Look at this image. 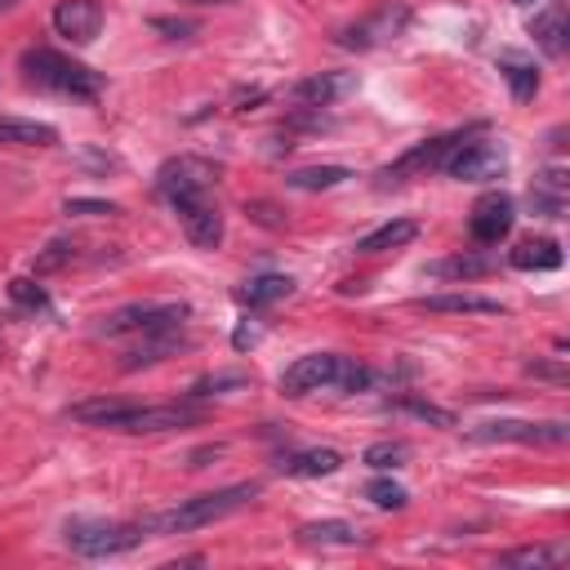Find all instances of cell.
<instances>
[{"label":"cell","instance_id":"cb8c5ba5","mask_svg":"<svg viewBox=\"0 0 570 570\" xmlns=\"http://www.w3.org/2000/svg\"><path fill=\"white\" fill-rule=\"evenodd\" d=\"M298 539L312 548H352V543H361V530L352 521H312L298 530Z\"/></svg>","mask_w":570,"mask_h":570},{"label":"cell","instance_id":"83f0119b","mask_svg":"<svg viewBox=\"0 0 570 570\" xmlns=\"http://www.w3.org/2000/svg\"><path fill=\"white\" fill-rule=\"evenodd\" d=\"M557 561H566V548H543V543H534V548H512V552L499 557V566H534V570L557 566Z\"/></svg>","mask_w":570,"mask_h":570},{"label":"cell","instance_id":"52a82bcc","mask_svg":"<svg viewBox=\"0 0 570 570\" xmlns=\"http://www.w3.org/2000/svg\"><path fill=\"white\" fill-rule=\"evenodd\" d=\"M214 178H218V165L214 160H205V156H169L160 169H156V191L174 205V200H183V196H200V191H209L214 187Z\"/></svg>","mask_w":570,"mask_h":570},{"label":"cell","instance_id":"ee69618b","mask_svg":"<svg viewBox=\"0 0 570 570\" xmlns=\"http://www.w3.org/2000/svg\"><path fill=\"white\" fill-rule=\"evenodd\" d=\"M196 4H218V0H196Z\"/></svg>","mask_w":570,"mask_h":570},{"label":"cell","instance_id":"7bdbcfd3","mask_svg":"<svg viewBox=\"0 0 570 570\" xmlns=\"http://www.w3.org/2000/svg\"><path fill=\"white\" fill-rule=\"evenodd\" d=\"M9 4H18V0H0V9H9Z\"/></svg>","mask_w":570,"mask_h":570},{"label":"cell","instance_id":"4316f807","mask_svg":"<svg viewBox=\"0 0 570 570\" xmlns=\"http://www.w3.org/2000/svg\"><path fill=\"white\" fill-rule=\"evenodd\" d=\"M338 463H343V454L330 450V445H321V450H303V454L285 459L281 468H285L289 476H330V472H338Z\"/></svg>","mask_w":570,"mask_h":570},{"label":"cell","instance_id":"f6af8a7d","mask_svg":"<svg viewBox=\"0 0 570 570\" xmlns=\"http://www.w3.org/2000/svg\"><path fill=\"white\" fill-rule=\"evenodd\" d=\"M517 4H534V0H517Z\"/></svg>","mask_w":570,"mask_h":570},{"label":"cell","instance_id":"8d00e7d4","mask_svg":"<svg viewBox=\"0 0 570 570\" xmlns=\"http://www.w3.org/2000/svg\"><path fill=\"white\" fill-rule=\"evenodd\" d=\"M227 387H249V379H245V374H209V379H200L191 392H196V396H214V392H227Z\"/></svg>","mask_w":570,"mask_h":570},{"label":"cell","instance_id":"9a60e30c","mask_svg":"<svg viewBox=\"0 0 570 570\" xmlns=\"http://www.w3.org/2000/svg\"><path fill=\"white\" fill-rule=\"evenodd\" d=\"M347 94H356V71H316L294 85V102L303 107H334Z\"/></svg>","mask_w":570,"mask_h":570},{"label":"cell","instance_id":"74e56055","mask_svg":"<svg viewBox=\"0 0 570 570\" xmlns=\"http://www.w3.org/2000/svg\"><path fill=\"white\" fill-rule=\"evenodd\" d=\"M534 191H548V196H561V200H566V169L548 165V169L534 178Z\"/></svg>","mask_w":570,"mask_h":570},{"label":"cell","instance_id":"6da1fadb","mask_svg":"<svg viewBox=\"0 0 570 570\" xmlns=\"http://www.w3.org/2000/svg\"><path fill=\"white\" fill-rule=\"evenodd\" d=\"M27 85H40V89H53L62 98H80V102H94L102 94V76L67 53H53V49H27L18 58Z\"/></svg>","mask_w":570,"mask_h":570},{"label":"cell","instance_id":"ac0fdd59","mask_svg":"<svg viewBox=\"0 0 570 570\" xmlns=\"http://www.w3.org/2000/svg\"><path fill=\"white\" fill-rule=\"evenodd\" d=\"M58 129L45 120H22V116H0V147H53Z\"/></svg>","mask_w":570,"mask_h":570},{"label":"cell","instance_id":"7a4b0ae2","mask_svg":"<svg viewBox=\"0 0 570 570\" xmlns=\"http://www.w3.org/2000/svg\"><path fill=\"white\" fill-rule=\"evenodd\" d=\"M258 485H223V490H209V494H196L187 503H178L174 512H160L156 521H142L147 530H165V534H178V530H200V525H214L232 512H240L245 503H254Z\"/></svg>","mask_w":570,"mask_h":570},{"label":"cell","instance_id":"1f68e13d","mask_svg":"<svg viewBox=\"0 0 570 570\" xmlns=\"http://www.w3.org/2000/svg\"><path fill=\"white\" fill-rule=\"evenodd\" d=\"M503 76H508V85H512V98H517V102L534 98V89H539V71H534V67H525V62H508V67H503Z\"/></svg>","mask_w":570,"mask_h":570},{"label":"cell","instance_id":"603a6c76","mask_svg":"<svg viewBox=\"0 0 570 570\" xmlns=\"http://www.w3.org/2000/svg\"><path fill=\"white\" fill-rule=\"evenodd\" d=\"M490 272H494V258H485V254H454V258L428 263V276H441V281H476Z\"/></svg>","mask_w":570,"mask_h":570},{"label":"cell","instance_id":"ba28073f","mask_svg":"<svg viewBox=\"0 0 570 570\" xmlns=\"http://www.w3.org/2000/svg\"><path fill=\"white\" fill-rule=\"evenodd\" d=\"M472 441H517V445H566L570 441V423L552 419V423H525V419H494L472 428Z\"/></svg>","mask_w":570,"mask_h":570},{"label":"cell","instance_id":"e575fe53","mask_svg":"<svg viewBox=\"0 0 570 570\" xmlns=\"http://www.w3.org/2000/svg\"><path fill=\"white\" fill-rule=\"evenodd\" d=\"M9 298L13 303H22V307H31V312H40V307H49V298H45V289L40 285H31V281H9Z\"/></svg>","mask_w":570,"mask_h":570},{"label":"cell","instance_id":"f35d334b","mask_svg":"<svg viewBox=\"0 0 570 570\" xmlns=\"http://www.w3.org/2000/svg\"><path fill=\"white\" fill-rule=\"evenodd\" d=\"M525 374H534V379H548V383H566V379H570L566 361H530V365H525Z\"/></svg>","mask_w":570,"mask_h":570},{"label":"cell","instance_id":"44dd1931","mask_svg":"<svg viewBox=\"0 0 570 570\" xmlns=\"http://www.w3.org/2000/svg\"><path fill=\"white\" fill-rule=\"evenodd\" d=\"M419 312H481V316H503L508 307L494 298H476V294H423L414 298Z\"/></svg>","mask_w":570,"mask_h":570},{"label":"cell","instance_id":"836d02e7","mask_svg":"<svg viewBox=\"0 0 570 570\" xmlns=\"http://www.w3.org/2000/svg\"><path fill=\"white\" fill-rule=\"evenodd\" d=\"M62 214H85V218H102V214H120V205L111 200H89V196H67Z\"/></svg>","mask_w":570,"mask_h":570},{"label":"cell","instance_id":"ffe728a7","mask_svg":"<svg viewBox=\"0 0 570 570\" xmlns=\"http://www.w3.org/2000/svg\"><path fill=\"white\" fill-rule=\"evenodd\" d=\"M129 405L134 401H120V396H94V401H76L67 414L76 419V423H89V428H120V419L129 414Z\"/></svg>","mask_w":570,"mask_h":570},{"label":"cell","instance_id":"e0dca14e","mask_svg":"<svg viewBox=\"0 0 570 570\" xmlns=\"http://www.w3.org/2000/svg\"><path fill=\"white\" fill-rule=\"evenodd\" d=\"M508 263L517 272H557L561 267V245L548 240V236H530V240H517Z\"/></svg>","mask_w":570,"mask_h":570},{"label":"cell","instance_id":"8fae6325","mask_svg":"<svg viewBox=\"0 0 570 570\" xmlns=\"http://www.w3.org/2000/svg\"><path fill=\"white\" fill-rule=\"evenodd\" d=\"M334 370H338V356H334V352H307V356H298L294 365H285V374H281V396L298 401V396H307V392H321V387L334 383Z\"/></svg>","mask_w":570,"mask_h":570},{"label":"cell","instance_id":"d6a6232c","mask_svg":"<svg viewBox=\"0 0 570 570\" xmlns=\"http://www.w3.org/2000/svg\"><path fill=\"white\" fill-rule=\"evenodd\" d=\"M365 383H370V370L356 365V361H347V356H338V370H334V383H330V387H338V392H361Z\"/></svg>","mask_w":570,"mask_h":570},{"label":"cell","instance_id":"3957f363","mask_svg":"<svg viewBox=\"0 0 570 570\" xmlns=\"http://www.w3.org/2000/svg\"><path fill=\"white\" fill-rule=\"evenodd\" d=\"M481 125H472V129H454V134H441V138H428V142H419V147H410L405 156H396L392 165H383L379 169V183L387 187V183H410V178H419V174H428V169H441L472 134H476Z\"/></svg>","mask_w":570,"mask_h":570},{"label":"cell","instance_id":"f546056e","mask_svg":"<svg viewBox=\"0 0 570 570\" xmlns=\"http://www.w3.org/2000/svg\"><path fill=\"white\" fill-rule=\"evenodd\" d=\"M405 459H410V445H405V441H374V445L365 450V463H370V468H379V472L401 468Z\"/></svg>","mask_w":570,"mask_h":570},{"label":"cell","instance_id":"f1b7e54d","mask_svg":"<svg viewBox=\"0 0 570 570\" xmlns=\"http://www.w3.org/2000/svg\"><path fill=\"white\" fill-rule=\"evenodd\" d=\"M365 499H370L374 508L396 512V508H405V503H410V490H405V485H396V481H387V476H374V481L365 485Z\"/></svg>","mask_w":570,"mask_h":570},{"label":"cell","instance_id":"8992f818","mask_svg":"<svg viewBox=\"0 0 570 570\" xmlns=\"http://www.w3.org/2000/svg\"><path fill=\"white\" fill-rule=\"evenodd\" d=\"M147 534V525H120V521H67V548L80 557H111L134 548Z\"/></svg>","mask_w":570,"mask_h":570},{"label":"cell","instance_id":"4fadbf2b","mask_svg":"<svg viewBox=\"0 0 570 570\" xmlns=\"http://www.w3.org/2000/svg\"><path fill=\"white\" fill-rule=\"evenodd\" d=\"M200 423V405H129L116 432H169Z\"/></svg>","mask_w":570,"mask_h":570},{"label":"cell","instance_id":"60d3db41","mask_svg":"<svg viewBox=\"0 0 570 570\" xmlns=\"http://www.w3.org/2000/svg\"><path fill=\"white\" fill-rule=\"evenodd\" d=\"M258 334H263V330L245 321V325H236V334H232V347H236V352H245V347H254V343H258Z\"/></svg>","mask_w":570,"mask_h":570},{"label":"cell","instance_id":"277c9868","mask_svg":"<svg viewBox=\"0 0 570 570\" xmlns=\"http://www.w3.org/2000/svg\"><path fill=\"white\" fill-rule=\"evenodd\" d=\"M405 27H410V4L392 0V4H379L365 18L347 22L338 31V45L343 49H379V45H392L396 36H405Z\"/></svg>","mask_w":570,"mask_h":570},{"label":"cell","instance_id":"5bb4252c","mask_svg":"<svg viewBox=\"0 0 570 570\" xmlns=\"http://www.w3.org/2000/svg\"><path fill=\"white\" fill-rule=\"evenodd\" d=\"M53 31L67 36L71 45H89L102 31V4L98 0H58L53 9Z\"/></svg>","mask_w":570,"mask_h":570},{"label":"cell","instance_id":"9c48e42d","mask_svg":"<svg viewBox=\"0 0 570 570\" xmlns=\"http://www.w3.org/2000/svg\"><path fill=\"white\" fill-rule=\"evenodd\" d=\"M450 178H459V183H490V178H503V169H508V151L499 147V142H463L445 165H441Z\"/></svg>","mask_w":570,"mask_h":570},{"label":"cell","instance_id":"ab89813d","mask_svg":"<svg viewBox=\"0 0 570 570\" xmlns=\"http://www.w3.org/2000/svg\"><path fill=\"white\" fill-rule=\"evenodd\" d=\"M245 214H254V218H258V223H267V227H281V223H285V218H276L281 209H276V205H267V200H249V205H245Z\"/></svg>","mask_w":570,"mask_h":570},{"label":"cell","instance_id":"4dcf8cb0","mask_svg":"<svg viewBox=\"0 0 570 570\" xmlns=\"http://www.w3.org/2000/svg\"><path fill=\"white\" fill-rule=\"evenodd\" d=\"M396 410H405V414H414V419H423V423H436V428H454V414H450V410H441V405H432V401H419V396H401Z\"/></svg>","mask_w":570,"mask_h":570},{"label":"cell","instance_id":"2e32d148","mask_svg":"<svg viewBox=\"0 0 570 570\" xmlns=\"http://www.w3.org/2000/svg\"><path fill=\"white\" fill-rule=\"evenodd\" d=\"M187 347H191V338H183L178 325H174V330H151V334H142L138 347H129V352L120 356V370H142V365L169 361V356H178V352H187Z\"/></svg>","mask_w":570,"mask_h":570},{"label":"cell","instance_id":"30bf717a","mask_svg":"<svg viewBox=\"0 0 570 570\" xmlns=\"http://www.w3.org/2000/svg\"><path fill=\"white\" fill-rule=\"evenodd\" d=\"M174 209H178L183 232L196 249H218L223 245V209H218V200H209V191L183 196V200H174Z\"/></svg>","mask_w":570,"mask_h":570},{"label":"cell","instance_id":"d590c367","mask_svg":"<svg viewBox=\"0 0 570 570\" xmlns=\"http://www.w3.org/2000/svg\"><path fill=\"white\" fill-rule=\"evenodd\" d=\"M76 258V245L71 240H53L40 258H36V272H53V267H62V263H71Z\"/></svg>","mask_w":570,"mask_h":570},{"label":"cell","instance_id":"484cf974","mask_svg":"<svg viewBox=\"0 0 570 570\" xmlns=\"http://www.w3.org/2000/svg\"><path fill=\"white\" fill-rule=\"evenodd\" d=\"M347 178H352L347 165H307V169H294L285 183L298 187V191H330V187H338Z\"/></svg>","mask_w":570,"mask_h":570},{"label":"cell","instance_id":"7c38bea8","mask_svg":"<svg viewBox=\"0 0 570 570\" xmlns=\"http://www.w3.org/2000/svg\"><path fill=\"white\" fill-rule=\"evenodd\" d=\"M512 218H517L512 196H503V191H485V196L472 205L468 232H472L476 245H499V240L512 232Z\"/></svg>","mask_w":570,"mask_h":570},{"label":"cell","instance_id":"d6986e66","mask_svg":"<svg viewBox=\"0 0 570 570\" xmlns=\"http://www.w3.org/2000/svg\"><path fill=\"white\" fill-rule=\"evenodd\" d=\"M530 36H534V45H539L548 58H561V49H566V4L552 0L543 13H534Z\"/></svg>","mask_w":570,"mask_h":570},{"label":"cell","instance_id":"d4e9b609","mask_svg":"<svg viewBox=\"0 0 570 570\" xmlns=\"http://www.w3.org/2000/svg\"><path fill=\"white\" fill-rule=\"evenodd\" d=\"M285 294H294V281H289V276H276V272L254 276V281H245V285L236 289V298H240L245 307H267V303H276V298H285Z\"/></svg>","mask_w":570,"mask_h":570},{"label":"cell","instance_id":"b9f144b4","mask_svg":"<svg viewBox=\"0 0 570 570\" xmlns=\"http://www.w3.org/2000/svg\"><path fill=\"white\" fill-rule=\"evenodd\" d=\"M151 27H156V31H169V36H187V31H196L191 22H178V18H151Z\"/></svg>","mask_w":570,"mask_h":570},{"label":"cell","instance_id":"7402d4cb","mask_svg":"<svg viewBox=\"0 0 570 570\" xmlns=\"http://www.w3.org/2000/svg\"><path fill=\"white\" fill-rule=\"evenodd\" d=\"M414 236H419V223H414V218H392V223L374 227L370 236H361V240H356V249H361V254H387V249L410 245Z\"/></svg>","mask_w":570,"mask_h":570},{"label":"cell","instance_id":"5b68a950","mask_svg":"<svg viewBox=\"0 0 570 570\" xmlns=\"http://www.w3.org/2000/svg\"><path fill=\"white\" fill-rule=\"evenodd\" d=\"M187 312H191L187 303H129V307H116L111 316H102L98 334H102V338H120V334L174 330V325H183Z\"/></svg>","mask_w":570,"mask_h":570}]
</instances>
